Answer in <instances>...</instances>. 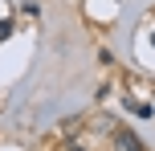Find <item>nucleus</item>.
Masks as SVG:
<instances>
[{
  "mask_svg": "<svg viewBox=\"0 0 155 151\" xmlns=\"http://www.w3.org/2000/svg\"><path fill=\"white\" fill-rule=\"evenodd\" d=\"M114 147H118V151H143V143H139V139H135L127 127H118V131H114Z\"/></svg>",
  "mask_w": 155,
  "mask_h": 151,
  "instance_id": "1",
  "label": "nucleus"
},
{
  "mask_svg": "<svg viewBox=\"0 0 155 151\" xmlns=\"http://www.w3.org/2000/svg\"><path fill=\"white\" fill-rule=\"evenodd\" d=\"M127 106H131V110H135V114H139V119H151V114H155V110H151V106H147V102H135V98H131V102H127Z\"/></svg>",
  "mask_w": 155,
  "mask_h": 151,
  "instance_id": "2",
  "label": "nucleus"
},
{
  "mask_svg": "<svg viewBox=\"0 0 155 151\" xmlns=\"http://www.w3.org/2000/svg\"><path fill=\"white\" fill-rule=\"evenodd\" d=\"M8 33H12V21H0V41H8Z\"/></svg>",
  "mask_w": 155,
  "mask_h": 151,
  "instance_id": "3",
  "label": "nucleus"
},
{
  "mask_svg": "<svg viewBox=\"0 0 155 151\" xmlns=\"http://www.w3.org/2000/svg\"><path fill=\"white\" fill-rule=\"evenodd\" d=\"M78 151H82V147H78Z\"/></svg>",
  "mask_w": 155,
  "mask_h": 151,
  "instance_id": "4",
  "label": "nucleus"
}]
</instances>
